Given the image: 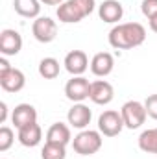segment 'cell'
<instances>
[{"mask_svg":"<svg viewBox=\"0 0 157 159\" xmlns=\"http://www.w3.org/2000/svg\"><path fill=\"white\" fill-rule=\"evenodd\" d=\"M13 7L24 19H37L41 13V0H13Z\"/></svg>","mask_w":157,"mask_h":159,"instance_id":"18","label":"cell"},{"mask_svg":"<svg viewBox=\"0 0 157 159\" xmlns=\"http://www.w3.org/2000/svg\"><path fill=\"white\" fill-rule=\"evenodd\" d=\"M61 65L56 57H43L39 61V76L44 80H54L59 76Z\"/></svg>","mask_w":157,"mask_h":159,"instance_id":"19","label":"cell"},{"mask_svg":"<svg viewBox=\"0 0 157 159\" xmlns=\"http://www.w3.org/2000/svg\"><path fill=\"white\" fill-rule=\"evenodd\" d=\"M7 120V104L0 102V124H4Z\"/></svg>","mask_w":157,"mask_h":159,"instance_id":"26","label":"cell"},{"mask_svg":"<svg viewBox=\"0 0 157 159\" xmlns=\"http://www.w3.org/2000/svg\"><path fill=\"white\" fill-rule=\"evenodd\" d=\"M144 107H146L148 117H152L154 120H157V94H150L144 100Z\"/></svg>","mask_w":157,"mask_h":159,"instance_id":"24","label":"cell"},{"mask_svg":"<svg viewBox=\"0 0 157 159\" xmlns=\"http://www.w3.org/2000/svg\"><path fill=\"white\" fill-rule=\"evenodd\" d=\"M115 69V57L109 52H98L91 59V72L98 78H105Z\"/></svg>","mask_w":157,"mask_h":159,"instance_id":"11","label":"cell"},{"mask_svg":"<svg viewBox=\"0 0 157 159\" xmlns=\"http://www.w3.org/2000/svg\"><path fill=\"white\" fill-rule=\"evenodd\" d=\"M13 141H15L13 129L7 128V126H2V128H0V152H7V150L11 148Z\"/></svg>","mask_w":157,"mask_h":159,"instance_id":"22","label":"cell"},{"mask_svg":"<svg viewBox=\"0 0 157 159\" xmlns=\"http://www.w3.org/2000/svg\"><path fill=\"white\" fill-rule=\"evenodd\" d=\"M46 141L48 143H57V144H69L72 143V135H70V126L63 124V122H54L48 131H46Z\"/></svg>","mask_w":157,"mask_h":159,"instance_id":"17","label":"cell"},{"mask_svg":"<svg viewBox=\"0 0 157 159\" xmlns=\"http://www.w3.org/2000/svg\"><path fill=\"white\" fill-rule=\"evenodd\" d=\"M96 7L94 0H65L57 7V19L65 24H76L89 17Z\"/></svg>","mask_w":157,"mask_h":159,"instance_id":"2","label":"cell"},{"mask_svg":"<svg viewBox=\"0 0 157 159\" xmlns=\"http://www.w3.org/2000/svg\"><path fill=\"white\" fill-rule=\"evenodd\" d=\"M65 96L74 104L87 100L91 96V81L83 76H72L65 85Z\"/></svg>","mask_w":157,"mask_h":159,"instance_id":"6","label":"cell"},{"mask_svg":"<svg viewBox=\"0 0 157 159\" xmlns=\"http://www.w3.org/2000/svg\"><path fill=\"white\" fill-rule=\"evenodd\" d=\"M91 119H92V111L83 102L74 104L67 113V120H69L70 128H76V129H85L91 124Z\"/></svg>","mask_w":157,"mask_h":159,"instance_id":"12","label":"cell"},{"mask_svg":"<svg viewBox=\"0 0 157 159\" xmlns=\"http://www.w3.org/2000/svg\"><path fill=\"white\" fill-rule=\"evenodd\" d=\"M26 85V76L20 69H11L7 74L0 76V87L6 91V93H19L22 91Z\"/></svg>","mask_w":157,"mask_h":159,"instance_id":"15","label":"cell"},{"mask_svg":"<svg viewBox=\"0 0 157 159\" xmlns=\"http://www.w3.org/2000/svg\"><path fill=\"white\" fill-rule=\"evenodd\" d=\"M124 128L126 126H124V119H122L120 111L107 109L98 117V131L104 137H117Z\"/></svg>","mask_w":157,"mask_h":159,"instance_id":"5","label":"cell"},{"mask_svg":"<svg viewBox=\"0 0 157 159\" xmlns=\"http://www.w3.org/2000/svg\"><path fill=\"white\" fill-rule=\"evenodd\" d=\"M17 139H19V143H20L22 146H26V148H34V146L39 144L41 139H43V129H41V126L37 124V122L28 124V126H24V128L19 129Z\"/></svg>","mask_w":157,"mask_h":159,"instance_id":"16","label":"cell"},{"mask_svg":"<svg viewBox=\"0 0 157 159\" xmlns=\"http://www.w3.org/2000/svg\"><path fill=\"white\" fill-rule=\"evenodd\" d=\"M98 17L104 22L117 24L118 20H122V17H124V7H122V4L118 0H104L98 6Z\"/></svg>","mask_w":157,"mask_h":159,"instance_id":"14","label":"cell"},{"mask_svg":"<svg viewBox=\"0 0 157 159\" xmlns=\"http://www.w3.org/2000/svg\"><path fill=\"white\" fill-rule=\"evenodd\" d=\"M65 0H41V4H44V6H61Z\"/></svg>","mask_w":157,"mask_h":159,"instance_id":"27","label":"cell"},{"mask_svg":"<svg viewBox=\"0 0 157 159\" xmlns=\"http://www.w3.org/2000/svg\"><path fill=\"white\" fill-rule=\"evenodd\" d=\"M22 50V35L17 30L6 28L0 32V54L9 57V56H17Z\"/></svg>","mask_w":157,"mask_h":159,"instance_id":"8","label":"cell"},{"mask_svg":"<svg viewBox=\"0 0 157 159\" xmlns=\"http://www.w3.org/2000/svg\"><path fill=\"white\" fill-rule=\"evenodd\" d=\"M92 104L96 106H107L113 102L115 98V89L109 81L105 80H96V81H91V96Z\"/></svg>","mask_w":157,"mask_h":159,"instance_id":"9","label":"cell"},{"mask_svg":"<svg viewBox=\"0 0 157 159\" xmlns=\"http://www.w3.org/2000/svg\"><path fill=\"white\" fill-rule=\"evenodd\" d=\"M67 72L70 76H83V72L91 67L89 65V57L83 50H70L67 56H65V61H63Z\"/></svg>","mask_w":157,"mask_h":159,"instance_id":"10","label":"cell"},{"mask_svg":"<svg viewBox=\"0 0 157 159\" xmlns=\"http://www.w3.org/2000/svg\"><path fill=\"white\" fill-rule=\"evenodd\" d=\"M109 44L117 50L137 48L146 41V28L141 22H124L117 24L109 32Z\"/></svg>","mask_w":157,"mask_h":159,"instance_id":"1","label":"cell"},{"mask_svg":"<svg viewBox=\"0 0 157 159\" xmlns=\"http://www.w3.org/2000/svg\"><path fill=\"white\" fill-rule=\"evenodd\" d=\"M67 157V146L57 143H44L41 150V159H65Z\"/></svg>","mask_w":157,"mask_h":159,"instance_id":"21","label":"cell"},{"mask_svg":"<svg viewBox=\"0 0 157 159\" xmlns=\"http://www.w3.org/2000/svg\"><path fill=\"white\" fill-rule=\"evenodd\" d=\"M32 34H34L35 41L48 44L57 37V24L50 17H37L32 24Z\"/></svg>","mask_w":157,"mask_h":159,"instance_id":"7","label":"cell"},{"mask_svg":"<svg viewBox=\"0 0 157 159\" xmlns=\"http://www.w3.org/2000/svg\"><path fill=\"white\" fill-rule=\"evenodd\" d=\"M139 148L146 154H157V128L144 129L139 135Z\"/></svg>","mask_w":157,"mask_h":159,"instance_id":"20","label":"cell"},{"mask_svg":"<svg viewBox=\"0 0 157 159\" xmlns=\"http://www.w3.org/2000/svg\"><path fill=\"white\" fill-rule=\"evenodd\" d=\"M141 11H142V15H144L148 20L154 19V17L157 15V0H142Z\"/></svg>","mask_w":157,"mask_h":159,"instance_id":"23","label":"cell"},{"mask_svg":"<svg viewBox=\"0 0 157 159\" xmlns=\"http://www.w3.org/2000/svg\"><path fill=\"white\" fill-rule=\"evenodd\" d=\"M13 67L9 65V61H7V57L6 56H2L0 57V76H4V74H7L9 70H11Z\"/></svg>","mask_w":157,"mask_h":159,"instance_id":"25","label":"cell"},{"mask_svg":"<svg viewBox=\"0 0 157 159\" xmlns=\"http://www.w3.org/2000/svg\"><path fill=\"white\" fill-rule=\"evenodd\" d=\"M120 115H122L124 126H126L128 129H137V128H141V126L146 122V117H148L144 104L139 102V100H129V102H126V104L122 106V109H120Z\"/></svg>","mask_w":157,"mask_h":159,"instance_id":"4","label":"cell"},{"mask_svg":"<svg viewBox=\"0 0 157 159\" xmlns=\"http://www.w3.org/2000/svg\"><path fill=\"white\" fill-rule=\"evenodd\" d=\"M150 30H152L154 34H157V15L154 19H150Z\"/></svg>","mask_w":157,"mask_h":159,"instance_id":"28","label":"cell"},{"mask_svg":"<svg viewBox=\"0 0 157 159\" xmlns=\"http://www.w3.org/2000/svg\"><path fill=\"white\" fill-rule=\"evenodd\" d=\"M102 133L98 129H81L72 139V148L79 156H92L102 148Z\"/></svg>","mask_w":157,"mask_h":159,"instance_id":"3","label":"cell"},{"mask_svg":"<svg viewBox=\"0 0 157 159\" xmlns=\"http://www.w3.org/2000/svg\"><path fill=\"white\" fill-rule=\"evenodd\" d=\"M11 122L15 124L17 129L24 128L28 124H34V122H37V109L32 104H19V106H15V109L11 113Z\"/></svg>","mask_w":157,"mask_h":159,"instance_id":"13","label":"cell"}]
</instances>
